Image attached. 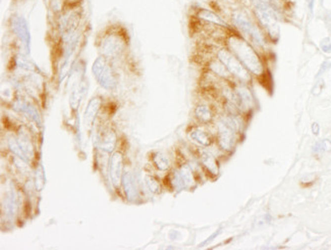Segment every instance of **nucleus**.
<instances>
[{"label":"nucleus","mask_w":331,"mask_h":250,"mask_svg":"<svg viewBox=\"0 0 331 250\" xmlns=\"http://www.w3.org/2000/svg\"><path fill=\"white\" fill-rule=\"evenodd\" d=\"M96 44L103 58L111 62H117L126 57L129 51V33L120 24H111L102 30Z\"/></svg>","instance_id":"f257e3e1"},{"label":"nucleus","mask_w":331,"mask_h":250,"mask_svg":"<svg viewBox=\"0 0 331 250\" xmlns=\"http://www.w3.org/2000/svg\"><path fill=\"white\" fill-rule=\"evenodd\" d=\"M226 44H228V49L241 62L251 74L257 77H262L264 75L263 63L249 42L241 38L239 35L233 33L226 39Z\"/></svg>","instance_id":"f03ea898"},{"label":"nucleus","mask_w":331,"mask_h":250,"mask_svg":"<svg viewBox=\"0 0 331 250\" xmlns=\"http://www.w3.org/2000/svg\"><path fill=\"white\" fill-rule=\"evenodd\" d=\"M255 15L269 36L273 39L278 37V16L277 10L271 6L265 0H251Z\"/></svg>","instance_id":"7ed1b4c3"},{"label":"nucleus","mask_w":331,"mask_h":250,"mask_svg":"<svg viewBox=\"0 0 331 250\" xmlns=\"http://www.w3.org/2000/svg\"><path fill=\"white\" fill-rule=\"evenodd\" d=\"M217 59L226 66L232 75L239 79L242 83L248 84L252 82V76L249 69L241 63L231 50L220 48L217 52Z\"/></svg>","instance_id":"20e7f679"},{"label":"nucleus","mask_w":331,"mask_h":250,"mask_svg":"<svg viewBox=\"0 0 331 250\" xmlns=\"http://www.w3.org/2000/svg\"><path fill=\"white\" fill-rule=\"evenodd\" d=\"M233 21L235 25L245 34L248 38L253 42V44L257 45L258 47L262 48L266 45V40L264 38L263 34L260 32V29L255 26L250 17L240 10H235L233 12Z\"/></svg>","instance_id":"39448f33"},{"label":"nucleus","mask_w":331,"mask_h":250,"mask_svg":"<svg viewBox=\"0 0 331 250\" xmlns=\"http://www.w3.org/2000/svg\"><path fill=\"white\" fill-rule=\"evenodd\" d=\"M93 71L97 81L104 88L113 89L116 86V71L111 61L103 57L98 59L93 65Z\"/></svg>","instance_id":"423d86ee"},{"label":"nucleus","mask_w":331,"mask_h":250,"mask_svg":"<svg viewBox=\"0 0 331 250\" xmlns=\"http://www.w3.org/2000/svg\"><path fill=\"white\" fill-rule=\"evenodd\" d=\"M85 2L86 0H48V15L53 19L65 11L85 6Z\"/></svg>","instance_id":"0eeeda50"},{"label":"nucleus","mask_w":331,"mask_h":250,"mask_svg":"<svg viewBox=\"0 0 331 250\" xmlns=\"http://www.w3.org/2000/svg\"><path fill=\"white\" fill-rule=\"evenodd\" d=\"M194 16L197 17V19H199V20L212 23L214 25H217V26H220V27H223V28H230V26L226 24V22L222 20V17L211 9L199 7L195 10Z\"/></svg>","instance_id":"6e6552de"},{"label":"nucleus","mask_w":331,"mask_h":250,"mask_svg":"<svg viewBox=\"0 0 331 250\" xmlns=\"http://www.w3.org/2000/svg\"><path fill=\"white\" fill-rule=\"evenodd\" d=\"M232 129L233 128H231L226 123L220 125V141L224 149H230L234 143V135Z\"/></svg>","instance_id":"1a4fd4ad"},{"label":"nucleus","mask_w":331,"mask_h":250,"mask_svg":"<svg viewBox=\"0 0 331 250\" xmlns=\"http://www.w3.org/2000/svg\"><path fill=\"white\" fill-rule=\"evenodd\" d=\"M196 114L199 119H201L204 122H207L211 119V112L209 110V107L206 105H200L196 111Z\"/></svg>","instance_id":"9d476101"},{"label":"nucleus","mask_w":331,"mask_h":250,"mask_svg":"<svg viewBox=\"0 0 331 250\" xmlns=\"http://www.w3.org/2000/svg\"><path fill=\"white\" fill-rule=\"evenodd\" d=\"M193 137L198 140L199 142H201L202 144H205V145H208L209 143H210V140H209V138L207 137V135L203 134L202 132H199V131H196L193 135Z\"/></svg>","instance_id":"9b49d317"},{"label":"nucleus","mask_w":331,"mask_h":250,"mask_svg":"<svg viewBox=\"0 0 331 250\" xmlns=\"http://www.w3.org/2000/svg\"><path fill=\"white\" fill-rule=\"evenodd\" d=\"M31 1H36V0H10V3L14 6L16 5H23V4H26L28 2H31Z\"/></svg>","instance_id":"f8f14e48"},{"label":"nucleus","mask_w":331,"mask_h":250,"mask_svg":"<svg viewBox=\"0 0 331 250\" xmlns=\"http://www.w3.org/2000/svg\"><path fill=\"white\" fill-rule=\"evenodd\" d=\"M312 131H313V133H314L315 135H318V133H319V126H318V125L316 123L313 124Z\"/></svg>","instance_id":"ddd939ff"}]
</instances>
